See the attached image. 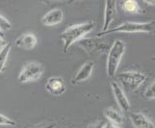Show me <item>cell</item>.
<instances>
[{
  "label": "cell",
  "mask_w": 155,
  "mask_h": 128,
  "mask_svg": "<svg viewBox=\"0 0 155 128\" xmlns=\"http://www.w3.org/2000/svg\"><path fill=\"white\" fill-rule=\"evenodd\" d=\"M94 28V23L93 21H88V22L74 24L68 27L63 32L60 36V39L63 42L64 52H68V48L73 44L78 42L82 39L85 38L89 33H91Z\"/></svg>",
  "instance_id": "6da1fadb"
},
{
  "label": "cell",
  "mask_w": 155,
  "mask_h": 128,
  "mask_svg": "<svg viewBox=\"0 0 155 128\" xmlns=\"http://www.w3.org/2000/svg\"><path fill=\"white\" fill-rule=\"evenodd\" d=\"M125 44L120 40H117L108 50L106 60V72L110 78L115 77L117 68L125 53Z\"/></svg>",
  "instance_id": "7a4b0ae2"
},
{
  "label": "cell",
  "mask_w": 155,
  "mask_h": 128,
  "mask_svg": "<svg viewBox=\"0 0 155 128\" xmlns=\"http://www.w3.org/2000/svg\"><path fill=\"white\" fill-rule=\"evenodd\" d=\"M154 31V20L147 21V22H132L127 21L117 26L115 28L108 29L107 31L100 32L97 37H103L113 33H151Z\"/></svg>",
  "instance_id": "3957f363"
},
{
  "label": "cell",
  "mask_w": 155,
  "mask_h": 128,
  "mask_svg": "<svg viewBox=\"0 0 155 128\" xmlns=\"http://www.w3.org/2000/svg\"><path fill=\"white\" fill-rule=\"evenodd\" d=\"M117 79L122 90H125L128 93H134L146 81L147 76L141 71H127L120 73Z\"/></svg>",
  "instance_id": "277c9868"
},
{
  "label": "cell",
  "mask_w": 155,
  "mask_h": 128,
  "mask_svg": "<svg viewBox=\"0 0 155 128\" xmlns=\"http://www.w3.org/2000/svg\"><path fill=\"white\" fill-rule=\"evenodd\" d=\"M44 74V67L38 62H29L21 67L18 74L19 83H29L39 80Z\"/></svg>",
  "instance_id": "5b68a950"
},
{
  "label": "cell",
  "mask_w": 155,
  "mask_h": 128,
  "mask_svg": "<svg viewBox=\"0 0 155 128\" xmlns=\"http://www.w3.org/2000/svg\"><path fill=\"white\" fill-rule=\"evenodd\" d=\"M79 45L82 48L88 52L89 54H94V53H103L109 50V47L107 44H103L102 41L95 39H86L84 38L78 41Z\"/></svg>",
  "instance_id": "8992f818"
},
{
  "label": "cell",
  "mask_w": 155,
  "mask_h": 128,
  "mask_svg": "<svg viewBox=\"0 0 155 128\" xmlns=\"http://www.w3.org/2000/svg\"><path fill=\"white\" fill-rule=\"evenodd\" d=\"M111 88L113 90L114 97L117 101V104L119 105V107L121 111L128 112L130 109V102L128 100L124 90H122L119 82L117 81H111Z\"/></svg>",
  "instance_id": "52a82bcc"
},
{
  "label": "cell",
  "mask_w": 155,
  "mask_h": 128,
  "mask_svg": "<svg viewBox=\"0 0 155 128\" xmlns=\"http://www.w3.org/2000/svg\"><path fill=\"white\" fill-rule=\"evenodd\" d=\"M45 90L53 95H61L66 92V83L62 77H50L45 83Z\"/></svg>",
  "instance_id": "ba28073f"
},
{
  "label": "cell",
  "mask_w": 155,
  "mask_h": 128,
  "mask_svg": "<svg viewBox=\"0 0 155 128\" xmlns=\"http://www.w3.org/2000/svg\"><path fill=\"white\" fill-rule=\"evenodd\" d=\"M117 15V3L114 0H107L105 1V10H104V18H103V27L104 32L109 29L111 23L113 22Z\"/></svg>",
  "instance_id": "9c48e42d"
},
{
  "label": "cell",
  "mask_w": 155,
  "mask_h": 128,
  "mask_svg": "<svg viewBox=\"0 0 155 128\" xmlns=\"http://www.w3.org/2000/svg\"><path fill=\"white\" fill-rule=\"evenodd\" d=\"M94 67V63L93 61H88L86 63H84L81 66V67L78 69L77 73L74 75L72 79V84H79L88 80L91 77V75H92Z\"/></svg>",
  "instance_id": "30bf717a"
},
{
  "label": "cell",
  "mask_w": 155,
  "mask_h": 128,
  "mask_svg": "<svg viewBox=\"0 0 155 128\" xmlns=\"http://www.w3.org/2000/svg\"><path fill=\"white\" fill-rule=\"evenodd\" d=\"M129 118L135 128H155L153 122L141 112H131Z\"/></svg>",
  "instance_id": "8fae6325"
},
{
  "label": "cell",
  "mask_w": 155,
  "mask_h": 128,
  "mask_svg": "<svg viewBox=\"0 0 155 128\" xmlns=\"http://www.w3.org/2000/svg\"><path fill=\"white\" fill-rule=\"evenodd\" d=\"M64 19V13L61 9H53L46 13L41 18V23L45 26H55L61 23Z\"/></svg>",
  "instance_id": "7c38bea8"
},
{
  "label": "cell",
  "mask_w": 155,
  "mask_h": 128,
  "mask_svg": "<svg viewBox=\"0 0 155 128\" xmlns=\"http://www.w3.org/2000/svg\"><path fill=\"white\" fill-rule=\"evenodd\" d=\"M37 42H38V39H37L36 35H34L33 33H25L19 36L15 40V44L19 48L31 50L37 45Z\"/></svg>",
  "instance_id": "4fadbf2b"
},
{
  "label": "cell",
  "mask_w": 155,
  "mask_h": 128,
  "mask_svg": "<svg viewBox=\"0 0 155 128\" xmlns=\"http://www.w3.org/2000/svg\"><path fill=\"white\" fill-rule=\"evenodd\" d=\"M103 114H104L105 118L108 120V122L113 123L115 125L120 126L124 121V116H122L121 112L115 107H108V108L104 109Z\"/></svg>",
  "instance_id": "5bb4252c"
},
{
  "label": "cell",
  "mask_w": 155,
  "mask_h": 128,
  "mask_svg": "<svg viewBox=\"0 0 155 128\" xmlns=\"http://www.w3.org/2000/svg\"><path fill=\"white\" fill-rule=\"evenodd\" d=\"M10 52H11V44H9V42L0 48V74L2 73L5 67H6Z\"/></svg>",
  "instance_id": "9a60e30c"
},
{
  "label": "cell",
  "mask_w": 155,
  "mask_h": 128,
  "mask_svg": "<svg viewBox=\"0 0 155 128\" xmlns=\"http://www.w3.org/2000/svg\"><path fill=\"white\" fill-rule=\"evenodd\" d=\"M122 7H124V11L127 13L130 14H137L140 12V6L139 4L135 1V0H126L122 4Z\"/></svg>",
  "instance_id": "2e32d148"
},
{
  "label": "cell",
  "mask_w": 155,
  "mask_h": 128,
  "mask_svg": "<svg viewBox=\"0 0 155 128\" xmlns=\"http://www.w3.org/2000/svg\"><path fill=\"white\" fill-rule=\"evenodd\" d=\"M143 97L147 100H154L155 98V81H151L143 92Z\"/></svg>",
  "instance_id": "e0dca14e"
},
{
  "label": "cell",
  "mask_w": 155,
  "mask_h": 128,
  "mask_svg": "<svg viewBox=\"0 0 155 128\" xmlns=\"http://www.w3.org/2000/svg\"><path fill=\"white\" fill-rule=\"evenodd\" d=\"M11 29H12V24H11V22L6 18H4L3 15H0V31L4 33V32H7Z\"/></svg>",
  "instance_id": "ac0fdd59"
},
{
  "label": "cell",
  "mask_w": 155,
  "mask_h": 128,
  "mask_svg": "<svg viewBox=\"0 0 155 128\" xmlns=\"http://www.w3.org/2000/svg\"><path fill=\"white\" fill-rule=\"evenodd\" d=\"M17 122L14 120L8 118V117L0 114V125L2 126H15Z\"/></svg>",
  "instance_id": "d6986e66"
},
{
  "label": "cell",
  "mask_w": 155,
  "mask_h": 128,
  "mask_svg": "<svg viewBox=\"0 0 155 128\" xmlns=\"http://www.w3.org/2000/svg\"><path fill=\"white\" fill-rule=\"evenodd\" d=\"M56 127V123L52 121H44L41 122V123H37V124H33L27 128H55Z\"/></svg>",
  "instance_id": "ffe728a7"
},
{
  "label": "cell",
  "mask_w": 155,
  "mask_h": 128,
  "mask_svg": "<svg viewBox=\"0 0 155 128\" xmlns=\"http://www.w3.org/2000/svg\"><path fill=\"white\" fill-rule=\"evenodd\" d=\"M105 126V121L103 120H97L94 122V123L89 124L86 128H104Z\"/></svg>",
  "instance_id": "44dd1931"
},
{
  "label": "cell",
  "mask_w": 155,
  "mask_h": 128,
  "mask_svg": "<svg viewBox=\"0 0 155 128\" xmlns=\"http://www.w3.org/2000/svg\"><path fill=\"white\" fill-rule=\"evenodd\" d=\"M104 128H121L120 126H119V125H115V124H113V123H110V122H105V126H104Z\"/></svg>",
  "instance_id": "7402d4cb"
},
{
  "label": "cell",
  "mask_w": 155,
  "mask_h": 128,
  "mask_svg": "<svg viewBox=\"0 0 155 128\" xmlns=\"http://www.w3.org/2000/svg\"><path fill=\"white\" fill-rule=\"evenodd\" d=\"M5 44H6V42H5L4 38H2V37H0V48H1V47H3Z\"/></svg>",
  "instance_id": "603a6c76"
},
{
  "label": "cell",
  "mask_w": 155,
  "mask_h": 128,
  "mask_svg": "<svg viewBox=\"0 0 155 128\" xmlns=\"http://www.w3.org/2000/svg\"><path fill=\"white\" fill-rule=\"evenodd\" d=\"M146 4H149L151 5V6H154V1H143Z\"/></svg>",
  "instance_id": "cb8c5ba5"
},
{
  "label": "cell",
  "mask_w": 155,
  "mask_h": 128,
  "mask_svg": "<svg viewBox=\"0 0 155 128\" xmlns=\"http://www.w3.org/2000/svg\"><path fill=\"white\" fill-rule=\"evenodd\" d=\"M0 37H2V38H4V33H3V32H1V31H0Z\"/></svg>",
  "instance_id": "d4e9b609"
}]
</instances>
